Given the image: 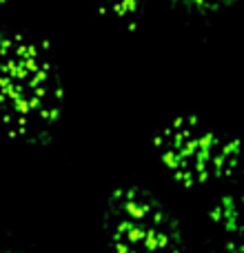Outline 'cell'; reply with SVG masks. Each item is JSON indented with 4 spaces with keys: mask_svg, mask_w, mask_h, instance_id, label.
<instances>
[{
    "mask_svg": "<svg viewBox=\"0 0 244 253\" xmlns=\"http://www.w3.org/2000/svg\"><path fill=\"white\" fill-rule=\"evenodd\" d=\"M65 109L51 47L29 29L0 27V126L13 142L47 149Z\"/></svg>",
    "mask_w": 244,
    "mask_h": 253,
    "instance_id": "obj_1",
    "label": "cell"
},
{
    "mask_svg": "<svg viewBox=\"0 0 244 253\" xmlns=\"http://www.w3.org/2000/svg\"><path fill=\"white\" fill-rule=\"evenodd\" d=\"M149 149L160 169L184 189L229 182L240 173V140L193 114L175 116L158 126Z\"/></svg>",
    "mask_w": 244,
    "mask_h": 253,
    "instance_id": "obj_2",
    "label": "cell"
},
{
    "mask_svg": "<svg viewBox=\"0 0 244 253\" xmlns=\"http://www.w3.org/2000/svg\"><path fill=\"white\" fill-rule=\"evenodd\" d=\"M100 227L114 253H187L178 215L140 184L111 191L102 207Z\"/></svg>",
    "mask_w": 244,
    "mask_h": 253,
    "instance_id": "obj_3",
    "label": "cell"
},
{
    "mask_svg": "<svg viewBox=\"0 0 244 253\" xmlns=\"http://www.w3.org/2000/svg\"><path fill=\"white\" fill-rule=\"evenodd\" d=\"M211 224L218 229L227 240V247L231 249H242L240 240V222H238V198L236 196H222L209 213Z\"/></svg>",
    "mask_w": 244,
    "mask_h": 253,
    "instance_id": "obj_4",
    "label": "cell"
},
{
    "mask_svg": "<svg viewBox=\"0 0 244 253\" xmlns=\"http://www.w3.org/2000/svg\"><path fill=\"white\" fill-rule=\"evenodd\" d=\"M89 2L96 7L98 13L129 27V29L138 25L144 13V7H147V0H89Z\"/></svg>",
    "mask_w": 244,
    "mask_h": 253,
    "instance_id": "obj_5",
    "label": "cell"
},
{
    "mask_svg": "<svg viewBox=\"0 0 244 253\" xmlns=\"http://www.w3.org/2000/svg\"><path fill=\"white\" fill-rule=\"evenodd\" d=\"M166 2L182 16L209 20V18H218L222 13H227L240 0H166Z\"/></svg>",
    "mask_w": 244,
    "mask_h": 253,
    "instance_id": "obj_6",
    "label": "cell"
},
{
    "mask_svg": "<svg viewBox=\"0 0 244 253\" xmlns=\"http://www.w3.org/2000/svg\"><path fill=\"white\" fill-rule=\"evenodd\" d=\"M0 253H27L20 249H13V247H0Z\"/></svg>",
    "mask_w": 244,
    "mask_h": 253,
    "instance_id": "obj_7",
    "label": "cell"
},
{
    "mask_svg": "<svg viewBox=\"0 0 244 253\" xmlns=\"http://www.w3.org/2000/svg\"><path fill=\"white\" fill-rule=\"evenodd\" d=\"M0 2H9V0H0Z\"/></svg>",
    "mask_w": 244,
    "mask_h": 253,
    "instance_id": "obj_8",
    "label": "cell"
}]
</instances>
